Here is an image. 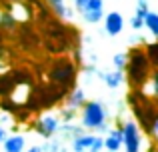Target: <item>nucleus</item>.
Wrapping results in <instances>:
<instances>
[{
  "mask_svg": "<svg viewBox=\"0 0 158 152\" xmlns=\"http://www.w3.org/2000/svg\"><path fill=\"white\" fill-rule=\"evenodd\" d=\"M80 112V126L86 132H94L98 136H104L108 132V118H110V110L106 108L104 102L100 100H86Z\"/></svg>",
  "mask_w": 158,
  "mask_h": 152,
  "instance_id": "1",
  "label": "nucleus"
},
{
  "mask_svg": "<svg viewBox=\"0 0 158 152\" xmlns=\"http://www.w3.org/2000/svg\"><path fill=\"white\" fill-rule=\"evenodd\" d=\"M128 54V62H126V76L128 82L136 88H142L150 78V62L146 58V52L140 48H132Z\"/></svg>",
  "mask_w": 158,
  "mask_h": 152,
  "instance_id": "2",
  "label": "nucleus"
},
{
  "mask_svg": "<svg viewBox=\"0 0 158 152\" xmlns=\"http://www.w3.org/2000/svg\"><path fill=\"white\" fill-rule=\"evenodd\" d=\"M48 78H50L52 84H56L58 88L64 90L68 86H72L74 80H76V66L68 58H58L54 60L50 72H48Z\"/></svg>",
  "mask_w": 158,
  "mask_h": 152,
  "instance_id": "3",
  "label": "nucleus"
},
{
  "mask_svg": "<svg viewBox=\"0 0 158 152\" xmlns=\"http://www.w3.org/2000/svg\"><path fill=\"white\" fill-rule=\"evenodd\" d=\"M74 8L88 24H98L104 18V0H74Z\"/></svg>",
  "mask_w": 158,
  "mask_h": 152,
  "instance_id": "4",
  "label": "nucleus"
},
{
  "mask_svg": "<svg viewBox=\"0 0 158 152\" xmlns=\"http://www.w3.org/2000/svg\"><path fill=\"white\" fill-rule=\"evenodd\" d=\"M122 132V148L124 152H140L142 150V130L134 120H126L120 126Z\"/></svg>",
  "mask_w": 158,
  "mask_h": 152,
  "instance_id": "5",
  "label": "nucleus"
},
{
  "mask_svg": "<svg viewBox=\"0 0 158 152\" xmlns=\"http://www.w3.org/2000/svg\"><path fill=\"white\" fill-rule=\"evenodd\" d=\"M68 150H72V152H104V140H102V136H98L94 132H84L70 140Z\"/></svg>",
  "mask_w": 158,
  "mask_h": 152,
  "instance_id": "6",
  "label": "nucleus"
},
{
  "mask_svg": "<svg viewBox=\"0 0 158 152\" xmlns=\"http://www.w3.org/2000/svg\"><path fill=\"white\" fill-rule=\"evenodd\" d=\"M60 124H62V122H60V118H58V114L48 112V114H42V116L36 120L34 128H36V132H38L44 140H50V138H54L58 134Z\"/></svg>",
  "mask_w": 158,
  "mask_h": 152,
  "instance_id": "7",
  "label": "nucleus"
},
{
  "mask_svg": "<svg viewBox=\"0 0 158 152\" xmlns=\"http://www.w3.org/2000/svg\"><path fill=\"white\" fill-rule=\"evenodd\" d=\"M102 22H104V32L108 36H118L120 32L124 30V16L120 14V12H116V10L104 14Z\"/></svg>",
  "mask_w": 158,
  "mask_h": 152,
  "instance_id": "8",
  "label": "nucleus"
},
{
  "mask_svg": "<svg viewBox=\"0 0 158 152\" xmlns=\"http://www.w3.org/2000/svg\"><path fill=\"white\" fill-rule=\"evenodd\" d=\"M86 104V92L84 88H80V86H76V88H72L68 94H66V108H72V110H80L82 106Z\"/></svg>",
  "mask_w": 158,
  "mask_h": 152,
  "instance_id": "9",
  "label": "nucleus"
},
{
  "mask_svg": "<svg viewBox=\"0 0 158 152\" xmlns=\"http://www.w3.org/2000/svg\"><path fill=\"white\" fill-rule=\"evenodd\" d=\"M102 140H104V150L106 152H118L122 148V132H120V128H110L104 136H102Z\"/></svg>",
  "mask_w": 158,
  "mask_h": 152,
  "instance_id": "10",
  "label": "nucleus"
},
{
  "mask_svg": "<svg viewBox=\"0 0 158 152\" xmlns=\"http://www.w3.org/2000/svg\"><path fill=\"white\" fill-rule=\"evenodd\" d=\"M4 152H24L26 150V138L22 134H8L2 142Z\"/></svg>",
  "mask_w": 158,
  "mask_h": 152,
  "instance_id": "11",
  "label": "nucleus"
},
{
  "mask_svg": "<svg viewBox=\"0 0 158 152\" xmlns=\"http://www.w3.org/2000/svg\"><path fill=\"white\" fill-rule=\"evenodd\" d=\"M98 76H100V80L104 82V84L108 86V88H112V90H116V88H120V86L124 84V72L122 70H110V72H98Z\"/></svg>",
  "mask_w": 158,
  "mask_h": 152,
  "instance_id": "12",
  "label": "nucleus"
},
{
  "mask_svg": "<svg viewBox=\"0 0 158 152\" xmlns=\"http://www.w3.org/2000/svg\"><path fill=\"white\" fill-rule=\"evenodd\" d=\"M144 28L150 32L154 38H158V12H148L146 18H144Z\"/></svg>",
  "mask_w": 158,
  "mask_h": 152,
  "instance_id": "13",
  "label": "nucleus"
},
{
  "mask_svg": "<svg viewBox=\"0 0 158 152\" xmlns=\"http://www.w3.org/2000/svg\"><path fill=\"white\" fill-rule=\"evenodd\" d=\"M144 52H146V58L150 62V66H154L158 70V44H148Z\"/></svg>",
  "mask_w": 158,
  "mask_h": 152,
  "instance_id": "14",
  "label": "nucleus"
},
{
  "mask_svg": "<svg viewBox=\"0 0 158 152\" xmlns=\"http://www.w3.org/2000/svg\"><path fill=\"white\" fill-rule=\"evenodd\" d=\"M58 118H60V122L62 124H72V120L76 118V110H72V108H60L58 110Z\"/></svg>",
  "mask_w": 158,
  "mask_h": 152,
  "instance_id": "15",
  "label": "nucleus"
},
{
  "mask_svg": "<svg viewBox=\"0 0 158 152\" xmlns=\"http://www.w3.org/2000/svg\"><path fill=\"white\" fill-rule=\"evenodd\" d=\"M126 62H128V54H126V52H118V54H114V58H112L114 70H122V72H124Z\"/></svg>",
  "mask_w": 158,
  "mask_h": 152,
  "instance_id": "16",
  "label": "nucleus"
},
{
  "mask_svg": "<svg viewBox=\"0 0 158 152\" xmlns=\"http://www.w3.org/2000/svg\"><path fill=\"white\" fill-rule=\"evenodd\" d=\"M60 146H62V142L54 136V138H50V140H44V144L40 146V150H42V152H58Z\"/></svg>",
  "mask_w": 158,
  "mask_h": 152,
  "instance_id": "17",
  "label": "nucleus"
},
{
  "mask_svg": "<svg viewBox=\"0 0 158 152\" xmlns=\"http://www.w3.org/2000/svg\"><path fill=\"white\" fill-rule=\"evenodd\" d=\"M150 12L148 8V0H136V10H134V16L136 18H146V14Z\"/></svg>",
  "mask_w": 158,
  "mask_h": 152,
  "instance_id": "18",
  "label": "nucleus"
},
{
  "mask_svg": "<svg viewBox=\"0 0 158 152\" xmlns=\"http://www.w3.org/2000/svg\"><path fill=\"white\" fill-rule=\"evenodd\" d=\"M14 24H16V18H14L12 12H2V14H0V26L2 28H10V26H14Z\"/></svg>",
  "mask_w": 158,
  "mask_h": 152,
  "instance_id": "19",
  "label": "nucleus"
},
{
  "mask_svg": "<svg viewBox=\"0 0 158 152\" xmlns=\"http://www.w3.org/2000/svg\"><path fill=\"white\" fill-rule=\"evenodd\" d=\"M130 26H132V30L140 32V30L144 28V20H142V18H136V16H132V18H130Z\"/></svg>",
  "mask_w": 158,
  "mask_h": 152,
  "instance_id": "20",
  "label": "nucleus"
},
{
  "mask_svg": "<svg viewBox=\"0 0 158 152\" xmlns=\"http://www.w3.org/2000/svg\"><path fill=\"white\" fill-rule=\"evenodd\" d=\"M148 80L152 82V92L150 94H156V96H158V70H154V74L148 78Z\"/></svg>",
  "mask_w": 158,
  "mask_h": 152,
  "instance_id": "21",
  "label": "nucleus"
},
{
  "mask_svg": "<svg viewBox=\"0 0 158 152\" xmlns=\"http://www.w3.org/2000/svg\"><path fill=\"white\" fill-rule=\"evenodd\" d=\"M150 134H152V136H156V138H158V114L154 116V120H152V126H150Z\"/></svg>",
  "mask_w": 158,
  "mask_h": 152,
  "instance_id": "22",
  "label": "nucleus"
},
{
  "mask_svg": "<svg viewBox=\"0 0 158 152\" xmlns=\"http://www.w3.org/2000/svg\"><path fill=\"white\" fill-rule=\"evenodd\" d=\"M8 136V132H6V128H4V126L2 124H0V144H2V142H4V138H6Z\"/></svg>",
  "mask_w": 158,
  "mask_h": 152,
  "instance_id": "23",
  "label": "nucleus"
},
{
  "mask_svg": "<svg viewBox=\"0 0 158 152\" xmlns=\"http://www.w3.org/2000/svg\"><path fill=\"white\" fill-rule=\"evenodd\" d=\"M50 6H58V4H64V0H46Z\"/></svg>",
  "mask_w": 158,
  "mask_h": 152,
  "instance_id": "24",
  "label": "nucleus"
},
{
  "mask_svg": "<svg viewBox=\"0 0 158 152\" xmlns=\"http://www.w3.org/2000/svg\"><path fill=\"white\" fill-rule=\"evenodd\" d=\"M24 152H42V150H40V146H30V148L24 150Z\"/></svg>",
  "mask_w": 158,
  "mask_h": 152,
  "instance_id": "25",
  "label": "nucleus"
},
{
  "mask_svg": "<svg viewBox=\"0 0 158 152\" xmlns=\"http://www.w3.org/2000/svg\"><path fill=\"white\" fill-rule=\"evenodd\" d=\"M58 152H68V148H66V146L62 144V146H60V150H58Z\"/></svg>",
  "mask_w": 158,
  "mask_h": 152,
  "instance_id": "26",
  "label": "nucleus"
},
{
  "mask_svg": "<svg viewBox=\"0 0 158 152\" xmlns=\"http://www.w3.org/2000/svg\"><path fill=\"white\" fill-rule=\"evenodd\" d=\"M12 2H22V0H12Z\"/></svg>",
  "mask_w": 158,
  "mask_h": 152,
  "instance_id": "27",
  "label": "nucleus"
},
{
  "mask_svg": "<svg viewBox=\"0 0 158 152\" xmlns=\"http://www.w3.org/2000/svg\"><path fill=\"white\" fill-rule=\"evenodd\" d=\"M104 152H106V150H104Z\"/></svg>",
  "mask_w": 158,
  "mask_h": 152,
  "instance_id": "28",
  "label": "nucleus"
}]
</instances>
